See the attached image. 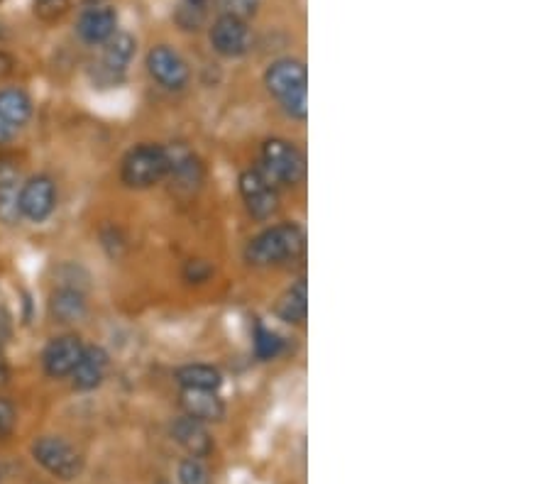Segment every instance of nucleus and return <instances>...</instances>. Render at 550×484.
Returning a JSON list of instances; mask_svg holds the SVG:
<instances>
[{
	"mask_svg": "<svg viewBox=\"0 0 550 484\" xmlns=\"http://www.w3.org/2000/svg\"><path fill=\"white\" fill-rule=\"evenodd\" d=\"M18 206L22 218L32 220V223H42L57 208V186L47 174L32 176L27 184H22Z\"/></svg>",
	"mask_w": 550,
	"mask_h": 484,
	"instance_id": "nucleus-5",
	"label": "nucleus"
},
{
	"mask_svg": "<svg viewBox=\"0 0 550 484\" xmlns=\"http://www.w3.org/2000/svg\"><path fill=\"white\" fill-rule=\"evenodd\" d=\"M32 455L57 480L71 482L84 472V458L79 455V450L59 436L37 438L32 445Z\"/></svg>",
	"mask_w": 550,
	"mask_h": 484,
	"instance_id": "nucleus-3",
	"label": "nucleus"
},
{
	"mask_svg": "<svg viewBox=\"0 0 550 484\" xmlns=\"http://www.w3.org/2000/svg\"><path fill=\"white\" fill-rule=\"evenodd\" d=\"M66 8H69V0H35V13L40 15L42 20L62 18Z\"/></svg>",
	"mask_w": 550,
	"mask_h": 484,
	"instance_id": "nucleus-27",
	"label": "nucleus"
},
{
	"mask_svg": "<svg viewBox=\"0 0 550 484\" xmlns=\"http://www.w3.org/2000/svg\"><path fill=\"white\" fill-rule=\"evenodd\" d=\"M306 313H308V296H306L304 279H301L294 289H289L282 299H279L277 316L286 323H304Z\"/></svg>",
	"mask_w": 550,
	"mask_h": 484,
	"instance_id": "nucleus-21",
	"label": "nucleus"
},
{
	"mask_svg": "<svg viewBox=\"0 0 550 484\" xmlns=\"http://www.w3.org/2000/svg\"><path fill=\"white\" fill-rule=\"evenodd\" d=\"M115 27H118V15L106 5L84 10L76 22V32L86 44H106L115 35Z\"/></svg>",
	"mask_w": 550,
	"mask_h": 484,
	"instance_id": "nucleus-11",
	"label": "nucleus"
},
{
	"mask_svg": "<svg viewBox=\"0 0 550 484\" xmlns=\"http://www.w3.org/2000/svg\"><path fill=\"white\" fill-rule=\"evenodd\" d=\"M147 69H150L152 79L169 91H181L189 84V66L181 59V54L167 44H159L147 54Z\"/></svg>",
	"mask_w": 550,
	"mask_h": 484,
	"instance_id": "nucleus-7",
	"label": "nucleus"
},
{
	"mask_svg": "<svg viewBox=\"0 0 550 484\" xmlns=\"http://www.w3.org/2000/svg\"><path fill=\"white\" fill-rule=\"evenodd\" d=\"M49 313L59 323H76L86 316V299L74 286L57 289L49 299Z\"/></svg>",
	"mask_w": 550,
	"mask_h": 484,
	"instance_id": "nucleus-17",
	"label": "nucleus"
},
{
	"mask_svg": "<svg viewBox=\"0 0 550 484\" xmlns=\"http://www.w3.org/2000/svg\"><path fill=\"white\" fill-rule=\"evenodd\" d=\"M8 379H10V367H8V360H5L3 348H0V384H5Z\"/></svg>",
	"mask_w": 550,
	"mask_h": 484,
	"instance_id": "nucleus-31",
	"label": "nucleus"
},
{
	"mask_svg": "<svg viewBox=\"0 0 550 484\" xmlns=\"http://www.w3.org/2000/svg\"><path fill=\"white\" fill-rule=\"evenodd\" d=\"M208 13V0H181L179 8H176L174 20L181 30H198L206 20Z\"/></svg>",
	"mask_w": 550,
	"mask_h": 484,
	"instance_id": "nucleus-22",
	"label": "nucleus"
},
{
	"mask_svg": "<svg viewBox=\"0 0 550 484\" xmlns=\"http://www.w3.org/2000/svg\"><path fill=\"white\" fill-rule=\"evenodd\" d=\"M13 66H15L13 57H10L8 52H3V49H0V81L8 79V76L13 74Z\"/></svg>",
	"mask_w": 550,
	"mask_h": 484,
	"instance_id": "nucleus-29",
	"label": "nucleus"
},
{
	"mask_svg": "<svg viewBox=\"0 0 550 484\" xmlns=\"http://www.w3.org/2000/svg\"><path fill=\"white\" fill-rule=\"evenodd\" d=\"M211 44L223 57H242L252 47L250 27L235 18H218L211 27Z\"/></svg>",
	"mask_w": 550,
	"mask_h": 484,
	"instance_id": "nucleus-10",
	"label": "nucleus"
},
{
	"mask_svg": "<svg viewBox=\"0 0 550 484\" xmlns=\"http://www.w3.org/2000/svg\"><path fill=\"white\" fill-rule=\"evenodd\" d=\"M135 49V37L128 35V32H115L106 42V47H103L98 66H101L103 74H108V79H120V76L125 74V69L130 66L132 57H135Z\"/></svg>",
	"mask_w": 550,
	"mask_h": 484,
	"instance_id": "nucleus-14",
	"label": "nucleus"
},
{
	"mask_svg": "<svg viewBox=\"0 0 550 484\" xmlns=\"http://www.w3.org/2000/svg\"><path fill=\"white\" fill-rule=\"evenodd\" d=\"M15 135H18V128H13V125H8L3 118H0V145L13 140Z\"/></svg>",
	"mask_w": 550,
	"mask_h": 484,
	"instance_id": "nucleus-30",
	"label": "nucleus"
},
{
	"mask_svg": "<svg viewBox=\"0 0 550 484\" xmlns=\"http://www.w3.org/2000/svg\"><path fill=\"white\" fill-rule=\"evenodd\" d=\"M81 352H84V343L79 335H59L42 352L44 372L54 379L71 377L76 362L81 360Z\"/></svg>",
	"mask_w": 550,
	"mask_h": 484,
	"instance_id": "nucleus-9",
	"label": "nucleus"
},
{
	"mask_svg": "<svg viewBox=\"0 0 550 484\" xmlns=\"http://www.w3.org/2000/svg\"><path fill=\"white\" fill-rule=\"evenodd\" d=\"M108 372V352L98 345L93 348H84L81 352V360L76 362L74 372H71V384L79 392H91V389L101 387V382L106 379Z\"/></svg>",
	"mask_w": 550,
	"mask_h": 484,
	"instance_id": "nucleus-12",
	"label": "nucleus"
},
{
	"mask_svg": "<svg viewBox=\"0 0 550 484\" xmlns=\"http://www.w3.org/2000/svg\"><path fill=\"white\" fill-rule=\"evenodd\" d=\"M255 352L262 357V360H272L282 352V338L277 333L267 328H257L255 335Z\"/></svg>",
	"mask_w": 550,
	"mask_h": 484,
	"instance_id": "nucleus-24",
	"label": "nucleus"
},
{
	"mask_svg": "<svg viewBox=\"0 0 550 484\" xmlns=\"http://www.w3.org/2000/svg\"><path fill=\"white\" fill-rule=\"evenodd\" d=\"M176 382L184 389H201V392H216L223 384V377L211 365H186L176 370Z\"/></svg>",
	"mask_w": 550,
	"mask_h": 484,
	"instance_id": "nucleus-20",
	"label": "nucleus"
},
{
	"mask_svg": "<svg viewBox=\"0 0 550 484\" xmlns=\"http://www.w3.org/2000/svg\"><path fill=\"white\" fill-rule=\"evenodd\" d=\"M0 480H3V472H0Z\"/></svg>",
	"mask_w": 550,
	"mask_h": 484,
	"instance_id": "nucleus-32",
	"label": "nucleus"
},
{
	"mask_svg": "<svg viewBox=\"0 0 550 484\" xmlns=\"http://www.w3.org/2000/svg\"><path fill=\"white\" fill-rule=\"evenodd\" d=\"M15 423H18V411L10 399L0 396V440L8 438L15 431Z\"/></svg>",
	"mask_w": 550,
	"mask_h": 484,
	"instance_id": "nucleus-26",
	"label": "nucleus"
},
{
	"mask_svg": "<svg viewBox=\"0 0 550 484\" xmlns=\"http://www.w3.org/2000/svg\"><path fill=\"white\" fill-rule=\"evenodd\" d=\"M169 154V172L172 174L174 184L186 186V189H196L198 184L203 181V169L201 164H198V159L191 154L189 150H184V147H176V150H167Z\"/></svg>",
	"mask_w": 550,
	"mask_h": 484,
	"instance_id": "nucleus-18",
	"label": "nucleus"
},
{
	"mask_svg": "<svg viewBox=\"0 0 550 484\" xmlns=\"http://www.w3.org/2000/svg\"><path fill=\"white\" fill-rule=\"evenodd\" d=\"M157 484H167V482H157Z\"/></svg>",
	"mask_w": 550,
	"mask_h": 484,
	"instance_id": "nucleus-33",
	"label": "nucleus"
},
{
	"mask_svg": "<svg viewBox=\"0 0 550 484\" xmlns=\"http://www.w3.org/2000/svg\"><path fill=\"white\" fill-rule=\"evenodd\" d=\"M306 66L299 59H279L267 69L264 74V84H267L269 93L277 96L279 101H286L291 96H299V93H306Z\"/></svg>",
	"mask_w": 550,
	"mask_h": 484,
	"instance_id": "nucleus-8",
	"label": "nucleus"
},
{
	"mask_svg": "<svg viewBox=\"0 0 550 484\" xmlns=\"http://www.w3.org/2000/svg\"><path fill=\"white\" fill-rule=\"evenodd\" d=\"M262 167V174L274 184L294 186L304 176V154L282 137H272L262 147Z\"/></svg>",
	"mask_w": 550,
	"mask_h": 484,
	"instance_id": "nucleus-4",
	"label": "nucleus"
},
{
	"mask_svg": "<svg viewBox=\"0 0 550 484\" xmlns=\"http://www.w3.org/2000/svg\"><path fill=\"white\" fill-rule=\"evenodd\" d=\"M20 169L10 159H0V223L15 225L20 216L18 206Z\"/></svg>",
	"mask_w": 550,
	"mask_h": 484,
	"instance_id": "nucleus-15",
	"label": "nucleus"
},
{
	"mask_svg": "<svg viewBox=\"0 0 550 484\" xmlns=\"http://www.w3.org/2000/svg\"><path fill=\"white\" fill-rule=\"evenodd\" d=\"M172 438L191 458H206L213 450V438L201 421L191 416H179L172 423Z\"/></svg>",
	"mask_w": 550,
	"mask_h": 484,
	"instance_id": "nucleus-13",
	"label": "nucleus"
},
{
	"mask_svg": "<svg viewBox=\"0 0 550 484\" xmlns=\"http://www.w3.org/2000/svg\"><path fill=\"white\" fill-rule=\"evenodd\" d=\"M304 247V228L296 223H282L257 235V238L247 245L245 260L255 264V267H272V264L296 260V257L304 252Z\"/></svg>",
	"mask_w": 550,
	"mask_h": 484,
	"instance_id": "nucleus-1",
	"label": "nucleus"
},
{
	"mask_svg": "<svg viewBox=\"0 0 550 484\" xmlns=\"http://www.w3.org/2000/svg\"><path fill=\"white\" fill-rule=\"evenodd\" d=\"M181 409L186 411V416L196 418L201 423L223 421L225 416V406L216 396V392H201V389H184V394H181Z\"/></svg>",
	"mask_w": 550,
	"mask_h": 484,
	"instance_id": "nucleus-16",
	"label": "nucleus"
},
{
	"mask_svg": "<svg viewBox=\"0 0 550 484\" xmlns=\"http://www.w3.org/2000/svg\"><path fill=\"white\" fill-rule=\"evenodd\" d=\"M208 470L198 458H186L179 462V482L181 484H208Z\"/></svg>",
	"mask_w": 550,
	"mask_h": 484,
	"instance_id": "nucleus-25",
	"label": "nucleus"
},
{
	"mask_svg": "<svg viewBox=\"0 0 550 484\" xmlns=\"http://www.w3.org/2000/svg\"><path fill=\"white\" fill-rule=\"evenodd\" d=\"M220 18H235V20H250L252 15L260 10V0H213Z\"/></svg>",
	"mask_w": 550,
	"mask_h": 484,
	"instance_id": "nucleus-23",
	"label": "nucleus"
},
{
	"mask_svg": "<svg viewBox=\"0 0 550 484\" xmlns=\"http://www.w3.org/2000/svg\"><path fill=\"white\" fill-rule=\"evenodd\" d=\"M240 194L252 218L267 220L277 213L279 208L277 189H274L272 181H269L260 169H250V172L240 176Z\"/></svg>",
	"mask_w": 550,
	"mask_h": 484,
	"instance_id": "nucleus-6",
	"label": "nucleus"
},
{
	"mask_svg": "<svg viewBox=\"0 0 550 484\" xmlns=\"http://www.w3.org/2000/svg\"><path fill=\"white\" fill-rule=\"evenodd\" d=\"M32 115V101L22 88H0V118L13 128H22Z\"/></svg>",
	"mask_w": 550,
	"mask_h": 484,
	"instance_id": "nucleus-19",
	"label": "nucleus"
},
{
	"mask_svg": "<svg viewBox=\"0 0 550 484\" xmlns=\"http://www.w3.org/2000/svg\"><path fill=\"white\" fill-rule=\"evenodd\" d=\"M211 272H213L211 264H206L203 260H191L184 269L186 279H189V282H196V284L206 282V279L211 277Z\"/></svg>",
	"mask_w": 550,
	"mask_h": 484,
	"instance_id": "nucleus-28",
	"label": "nucleus"
},
{
	"mask_svg": "<svg viewBox=\"0 0 550 484\" xmlns=\"http://www.w3.org/2000/svg\"><path fill=\"white\" fill-rule=\"evenodd\" d=\"M169 172V154L162 145H140L130 150L123 159V176L125 186L130 189H147L162 181Z\"/></svg>",
	"mask_w": 550,
	"mask_h": 484,
	"instance_id": "nucleus-2",
	"label": "nucleus"
}]
</instances>
